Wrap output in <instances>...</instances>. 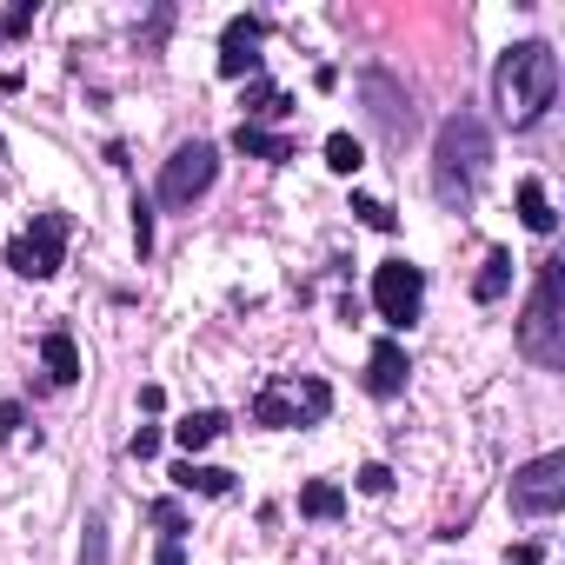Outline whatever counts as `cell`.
Wrapping results in <instances>:
<instances>
[{"label": "cell", "instance_id": "6da1fadb", "mask_svg": "<svg viewBox=\"0 0 565 565\" xmlns=\"http://www.w3.org/2000/svg\"><path fill=\"white\" fill-rule=\"evenodd\" d=\"M492 100H499V120L512 134L539 127L552 114V100H558V54L545 41H512L499 54V67H492Z\"/></svg>", "mask_w": 565, "mask_h": 565}, {"label": "cell", "instance_id": "7a4b0ae2", "mask_svg": "<svg viewBox=\"0 0 565 565\" xmlns=\"http://www.w3.org/2000/svg\"><path fill=\"white\" fill-rule=\"evenodd\" d=\"M492 167V134L472 107H459L452 120H439V140H433V193L446 206H472L479 180Z\"/></svg>", "mask_w": 565, "mask_h": 565}, {"label": "cell", "instance_id": "3957f363", "mask_svg": "<svg viewBox=\"0 0 565 565\" xmlns=\"http://www.w3.org/2000/svg\"><path fill=\"white\" fill-rule=\"evenodd\" d=\"M519 353L545 373L565 366V259H539L532 294L519 307Z\"/></svg>", "mask_w": 565, "mask_h": 565}, {"label": "cell", "instance_id": "277c9868", "mask_svg": "<svg viewBox=\"0 0 565 565\" xmlns=\"http://www.w3.org/2000/svg\"><path fill=\"white\" fill-rule=\"evenodd\" d=\"M333 413V386L327 380H266L259 393H253V406H246V419L253 426H266V433H294V426H320Z\"/></svg>", "mask_w": 565, "mask_h": 565}, {"label": "cell", "instance_id": "5b68a950", "mask_svg": "<svg viewBox=\"0 0 565 565\" xmlns=\"http://www.w3.org/2000/svg\"><path fill=\"white\" fill-rule=\"evenodd\" d=\"M67 239H74V220L67 213H34L14 239H8V266L21 273V279H54L61 266H67Z\"/></svg>", "mask_w": 565, "mask_h": 565}, {"label": "cell", "instance_id": "8992f818", "mask_svg": "<svg viewBox=\"0 0 565 565\" xmlns=\"http://www.w3.org/2000/svg\"><path fill=\"white\" fill-rule=\"evenodd\" d=\"M213 180H220V147H213V140H180V147L167 153V167H160L153 200H160V206H193V200L213 193Z\"/></svg>", "mask_w": 565, "mask_h": 565}, {"label": "cell", "instance_id": "52a82bcc", "mask_svg": "<svg viewBox=\"0 0 565 565\" xmlns=\"http://www.w3.org/2000/svg\"><path fill=\"white\" fill-rule=\"evenodd\" d=\"M373 313H380L393 333H406V327L426 313V266H413V259H380V266H373Z\"/></svg>", "mask_w": 565, "mask_h": 565}, {"label": "cell", "instance_id": "ba28073f", "mask_svg": "<svg viewBox=\"0 0 565 565\" xmlns=\"http://www.w3.org/2000/svg\"><path fill=\"white\" fill-rule=\"evenodd\" d=\"M505 505L519 519H552L565 505V452H539L532 466H519L505 486Z\"/></svg>", "mask_w": 565, "mask_h": 565}, {"label": "cell", "instance_id": "9c48e42d", "mask_svg": "<svg viewBox=\"0 0 565 565\" xmlns=\"http://www.w3.org/2000/svg\"><path fill=\"white\" fill-rule=\"evenodd\" d=\"M259 41H266V21L259 14H233L220 28V74L226 81H259V67H266Z\"/></svg>", "mask_w": 565, "mask_h": 565}, {"label": "cell", "instance_id": "30bf717a", "mask_svg": "<svg viewBox=\"0 0 565 565\" xmlns=\"http://www.w3.org/2000/svg\"><path fill=\"white\" fill-rule=\"evenodd\" d=\"M360 94L373 100L366 114H373V127H380L386 140H406V134H413V100H406V87H399L386 67H366V74H360Z\"/></svg>", "mask_w": 565, "mask_h": 565}, {"label": "cell", "instance_id": "8fae6325", "mask_svg": "<svg viewBox=\"0 0 565 565\" xmlns=\"http://www.w3.org/2000/svg\"><path fill=\"white\" fill-rule=\"evenodd\" d=\"M406 380H413L406 347H399V340H373V353H366V393H373V399H399Z\"/></svg>", "mask_w": 565, "mask_h": 565}, {"label": "cell", "instance_id": "7c38bea8", "mask_svg": "<svg viewBox=\"0 0 565 565\" xmlns=\"http://www.w3.org/2000/svg\"><path fill=\"white\" fill-rule=\"evenodd\" d=\"M233 153H246V160H266V167H287L300 147H294V134H273V127H253V120H239L233 134Z\"/></svg>", "mask_w": 565, "mask_h": 565}, {"label": "cell", "instance_id": "4fadbf2b", "mask_svg": "<svg viewBox=\"0 0 565 565\" xmlns=\"http://www.w3.org/2000/svg\"><path fill=\"white\" fill-rule=\"evenodd\" d=\"M287 114H294V94H287V87H273L266 74H259V81H246V94H239V120L273 127V120H287Z\"/></svg>", "mask_w": 565, "mask_h": 565}, {"label": "cell", "instance_id": "5bb4252c", "mask_svg": "<svg viewBox=\"0 0 565 565\" xmlns=\"http://www.w3.org/2000/svg\"><path fill=\"white\" fill-rule=\"evenodd\" d=\"M167 479H173L180 492H200V499H226V492H233V472H226V466H200V459H173Z\"/></svg>", "mask_w": 565, "mask_h": 565}, {"label": "cell", "instance_id": "9a60e30c", "mask_svg": "<svg viewBox=\"0 0 565 565\" xmlns=\"http://www.w3.org/2000/svg\"><path fill=\"white\" fill-rule=\"evenodd\" d=\"M41 366H47V386H74L81 380V347H74V333H41Z\"/></svg>", "mask_w": 565, "mask_h": 565}, {"label": "cell", "instance_id": "2e32d148", "mask_svg": "<svg viewBox=\"0 0 565 565\" xmlns=\"http://www.w3.org/2000/svg\"><path fill=\"white\" fill-rule=\"evenodd\" d=\"M519 226H525V233H539V239L558 226L552 193H545V180H539V173H532V180H519Z\"/></svg>", "mask_w": 565, "mask_h": 565}, {"label": "cell", "instance_id": "e0dca14e", "mask_svg": "<svg viewBox=\"0 0 565 565\" xmlns=\"http://www.w3.org/2000/svg\"><path fill=\"white\" fill-rule=\"evenodd\" d=\"M220 433H226V413H213V406H200V413H186V419L173 426V446H180V452L193 459V452H206V446H213Z\"/></svg>", "mask_w": 565, "mask_h": 565}, {"label": "cell", "instance_id": "ac0fdd59", "mask_svg": "<svg viewBox=\"0 0 565 565\" xmlns=\"http://www.w3.org/2000/svg\"><path fill=\"white\" fill-rule=\"evenodd\" d=\"M505 287H512V253H505V246H492V253H486V266H479V279H472V300H479V307H499V300H505Z\"/></svg>", "mask_w": 565, "mask_h": 565}, {"label": "cell", "instance_id": "d6986e66", "mask_svg": "<svg viewBox=\"0 0 565 565\" xmlns=\"http://www.w3.org/2000/svg\"><path fill=\"white\" fill-rule=\"evenodd\" d=\"M340 512H347V486H340V479H307V486H300V519H320V525H327V519H340Z\"/></svg>", "mask_w": 565, "mask_h": 565}, {"label": "cell", "instance_id": "ffe728a7", "mask_svg": "<svg viewBox=\"0 0 565 565\" xmlns=\"http://www.w3.org/2000/svg\"><path fill=\"white\" fill-rule=\"evenodd\" d=\"M327 167L333 173H360L366 167V140L360 134H327Z\"/></svg>", "mask_w": 565, "mask_h": 565}, {"label": "cell", "instance_id": "44dd1931", "mask_svg": "<svg viewBox=\"0 0 565 565\" xmlns=\"http://www.w3.org/2000/svg\"><path fill=\"white\" fill-rule=\"evenodd\" d=\"M353 213H360L373 233H399V213H393L386 200H373V193H353Z\"/></svg>", "mask_w": 565, "mask_h": 565}, {"label": "cell", "instance_id": "7402d4cb", "mask_svg": "<svg viewBox=\"0 0 565 565\" xmlns=\"http://www.w3.org/2000/svg\"><path fill=\"white\" fill-rule=\"evenodd\" d=\"M134 253H140V259L153 253V200H147V193H134Z\"/></svg>", "mask_w": 565, "mask_h": 565}, {"label": "cell", "instance_id": "603a6c76", "mask_svg": "<svg viewBox=\"0 0 565 565\" xmlns=\"http://www.w3.org/2000/svg\"><path fill=\"white\" fill-rule=\"evenodd\" d=\"M147 519L160 525V539H186V512H180L173 499H153V505H147Z\"/></svg>", "mask_w": 565, "mask_h": 565}, {"label": "cell", "instance_id": "cb8c5ba5", "mask_svg": "<svg viewBox=\"0 0 565 565\" xmlns=\"http://www.w3.org/2000/svg\"><path fill=\"white\" fill-rule=\"evenodd\" d=\"M34 14H41V8H34V0H14V8H8V14H0V41H21V34L34 28Z\"/></svg>", "mask_w": 565, "mask_h": 565}, {"label": "cell", "instance_id": "d4e9b609", "mask_svg": "<svg viewBox=\"0 0 565 565\" xmlns=\"http://www.w3.org/2000/svg\"><path fill=\"white\" fill-rule=\"evenodd\" d=\"M353 486H360L366 499H386V492H393V472H386V466L373 459V466H360V472H353Z\"/></svg>", "mask_w": 565, "mask_h": 565}, {"label": "cell", "instance_id": "484cf974", "mask_svg": "<svg viewBox=\"0 0 565 565\" xmlns=\"http://www.w3.org/2000/svg\"><path fill=\"white\" fill-rule=\"evenodd\" d=\"M160 446H167V433H160V426H140V433L127 439V452H134L140 466H147V459H160Z\"/></svg>", "mask_w": 565, "mask_h": 565}, {"label": "cell", "instance_id": "4316f807", "mask_svg": "<svg viewBox=\"0 0 565 565\" xmlns=\"http://www.w3.org/2000/svg\"><path fill=\"white\" fill-rule=\"evenodd\" d=\"M81 565H107V525L87 519V545H81Z\"/></svg>", "mask_w": 565, "mask_h": 565}, {"label": "cell", "instance_id": "83f0119b", "mask_svg": "<svg viewBox=\"0 0 565 565\" xmlns=\"http://www.w3.org/2000/svg\"><path fill=\"white\" fill-rule=\"evenodd\" d=\"M28 426V413H21V399H0V446H8L14 433Z\"/></svg>", "mask_w": 565, "mask_h": 565}, {"label": "cell", "instance_id": "f1b7e54d", "mask_svg": "<svg viewBox=\"0 0 565 565\" xmlns=\"http://www.w3.org/2000/svg\"><path fill=\"white\" fill-rule=\"evenodd\" d=\"M153 565H186V545H180V539H160V552H153Z\"/></svg>", "mask_w": 565, "mask_h": 565}, {"label": "cell", "instance_id": "f546056e", "mask_svg": "<svg viewBox=\"0 0 565 565\" xmlns=\"http://www.w3.org/2000/svg\"><path fill=\"white\" fill-rule=\"evenodd\" d=\"M505 565H545V545H519V552H512Z\"/></svg>", "mask_w": 565, "mask_h": 565}]
</instances>
